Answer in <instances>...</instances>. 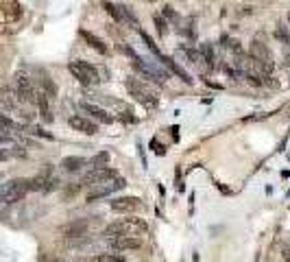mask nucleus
I'll use <instances>...</instances> for the list:
<instances>
[{"mask_svg":"<svg viewBox=\"0 0 290 262\" xmlns=\"http://www.w3.org/2000/svg\"><path fill=\"white\" fill-rule=\"evenodd\" d=\"M149 232V225L144 223L142 219H120V221H114L111 225L105 227V236L109 241L114 238H140L142 234Z\"/></svg>","mask_w":290,"mask_h":262,"instance_id":"nucleus-1","label":"nucleus"},{"mask_svg":"<svg viewBox=\"0 0 290 262\" xmlns=\"http://www.w3.org/2000/svg\"><path fill=\"white\" fill-rule=\"evenodd\" d=\"M31 190V179H11V182H7L3 188H0V201L5 203H18L22 201L27 192Z\"/></svg>","mask_w":290,"mask_h":262,"instance_id":"nucleus-2","label":"nucleus"},{"mask_svg":"<svg viewBox=\"0 0 290 262\" xmlns=\"http://www.w3.org/2000/svg\"><path fill=\"white\" fill-rule=\"evenodd\" d=\"M68 70L72 72V77H75L79 83H83V85H94V83H99V81H101L99 70H96L92 63H87V61H72L68 66Z\"/></svg>","mask_w":290,"mask_h":262,"instance_id":"nucleus-3","label":"nucleus"},{"mask_svg":"<svg viewBox=\"0 0 290 262\" xmlns=\"http://www.w3.org/2000/svg\"><path fill=\"white\" fill-rule=\"evenodd\" d=\"M125 85H127V90H129V94H131L135 101H140L142 105H147V107H151V105L157 103V96L151 92V88L144 85V83H140L138 79H127Z\"/></svg>","mask_w":290,"mask_h":262,"instance_id":"nucleus-4","label":"nucleus"},{"mask_svg":"<svg viewBox=\"0 0 290 262\" xmlns=\"http://www.w3.org/2000/svg\"><path fill=\"white\" fill-rule=\"evenodd\" d=\"M127 186V182L123 177H116V179H107V182H103V184H96L90 192H87V201H96V199H103V196H107L111 192H116V190H123V188Z\"/></svg>","mask_w":290,"mask_h":262,"instance_id":"nucleus-5","label":"nucleus"},{"mask_svg":"<svg viewBox=\"0 0 290 262\" xmlns=\"http://www.w3.org/2000/svg\"><path fill=\"white\" fill-rule=\"evenodd\" d=\"M251 59L257 63V68H260L262 75H267V72L273 68V55L269 51V46L262 44V42L251 44Z\"/></svg>","mask_w":290,"mask_h":262,"instance_id":"nucleus-6","label":"nucleus"},{"mask_svg":"<svg viewBox=\"0 0 290 262\" xmlns=\"http://www.w3.org/2000/svg\"><path fill=\"white\" fill-rule=\"evenodd\" d=\"M13 83H15V94H18L20 101L31 103V101H35V98H37L29 75H24V72H18V75H15V79H13Z\"/></svg>","mask_w":290,"mask_h":262,"instance_id":"nucleus-7","label":"nucleus"},{"mask_svg":"<svg viewBox=\"0 0 290 262\" xmlns=\"http://www.w3.org/2000/svg\"><path fill=\"white\" fill-rule=\"evenodd\" d=\"M116 170L114 168H107V166H94L90 173L83 177V184L85 186H96V184H103L107 179H116Z\"/></svg>","mask_w":290,"mask_h":262,"instance_id":"nucleus-8","label":"nucleus"},{"mask_svg":"<svg viewBox=\"0 0 290 262\" xmlns=\"http://www.w3.org/2000/svg\"><path fill=\"white\" fill-rule=\"evenodd\" d=\"M131 59H133V66H135V70H138V72H142L144 77L153 79V81H155V83H164V75H162V72H159L157 68H153L151 63H147V61H144L140 55L131 53Z\"/></svg>","mask_w":290,"mask_h":262,"instance_id":"nucleus-9","label":"nucleus"},{"mask_svg":"<svg viewBox=\"0 0 290 262\" xmlns=\"http://www.w3.org/2000/svg\"><path fill=\"white\" fill-rule=\"evenodd\" d=\"M59 234L63 238H81V236L87 234V221H72V223L61 225Z\"/></svg>","mask_w":290,"mask_h":262,"instance_id":"nucleus-10","label":"nucleus"},{"mask_svg":"<svg viewBox=\"0 0 290 262\" xmlns=\"http://www.w3.org/2000/svg\"><path fill=\"white\" fill-rule=\"evenodd\" d=\"M109 206L114 212H135V210H140L142 201L138 196H118V199H114Z\"/></svg>","mask_w":290,"mask_h":262,"instance_id":"nucleus-11","label":"nucleus"},{"mask_svg":"<svg viewBox=\"0 0 290 262\" xmlns=\"http://www.w3.org/2000/svg\"><path fill=\"white\" fill-rule=\"evenodd\" d=\"M81 110L85 114H90L92 118H96L99 122H103V125H111L114 122V116H111L109 112H105L103 107H99V105H92V103H81Z\"/></svg>","mask_w":290,"mask_h":262,"instance_id":"nucleus-12","label":"nucleus"},{"mask_svg":"<svg viewBox=\"0 0 290 262\" xmlns=\"http://www.w3.org/2000/svg\"><path fill=\"white\" fill-rule=\"evenodd\" d=\"M70 127L75 131H81V134H85V136H94L96 131H99V127H96L92 120H87L83 116H72L70 118Z\"/></svg>","mask_w":290,"mask_h":262,"instance_id":"nucleus-13","label":"nucleus"},{"mask_svg":"<svg viewBox=\"0 0 290 262\" xmlns=\"http://www.w3.org/2000/svg\"><path fill=\"white\" fill-rule=\"evenodd\" d=\"M111 249L114 251H133V249H140V238H114L109 241Z\"/></svg>","mask_w":290,"mask_h":262,"instance_id":"nucleus-14","label":"nucleus"},{"mask_svg":"<svg viewBox=\"0 0 290 262\" xmlns=\"http://www.w3.org/2000/svg\"><path fill=\"white\" fill-rule=\"evenodd\" d=\"M81 37L85 39V44L90 46V48H94L96 53H101V55H107V46H105V42L99 37V35H94V33H90V31H81Z\"/></svg>","mask_w":290,"mask_h":262,"instance_id":"nucleus-15","label":"nucleus"},{"mask_svg":"<svg viewBox=\"0 0 290 262\" xmlns=\"http://www.w3.org/2000/svg\"><path fill=\"white\" fill-rule=\"evenodd\" d=\"M85 164H87V160L81 158V155H70V158H63L61 160V168L68 170V173H75V170H81Z\"/></svg>","mask_w":290,"mask_h":262,"instance_id":"nucleus-16","label":"nucleus"},{"mask_svg":"<svg viewBox=\"0 0 290 262\" xmlns=\"http://www.w3.org/2000/svg\"><path fill=\"white\" fill-rule=\"evenodd\" d=\"M3 15L7 20H18L20 15H22V7H20V3H5L3 5Z\"/></svg>","mask_w":290,"mask_h":262,"instance_id":"nucleus-17","label":"nucleus"},{"mask_svg":"<svg viewBox=\"0 0 290 262\" xmlns=\"http://www.w3.org/2000/svg\"><path fill=\"white\" fill-rule=\"evenodd\" d=\"M159 59H162V61H164V63L168 66V68H171V70L175 72V75H179V77H181L183 81H186V83H192V77H190V75H188V72H186V70H183V68H181V66H179V63H177L175 59H168V57H159Z\"/></svg>","mask_w":290,"mask_h":262,"instance_id":"nucleus-18","label":"nucleus"},{"mask_svg":"<svg viewBox=\"0 0 290 262\" xmlns=\"http://www.w3.org/2000/svg\"><path fill=\"white\" fill-rule=\"evenodd\" d=\"M53 179L51 177H46V175H37L31 179V190H51L53 188Z\"/></svg>","mask_w":290,"mask_h":262,"instance_id":"nucleus-19","label":"nucleus"},{"mask_svg":"<svg viewBox=\"0 0 290 262\" xmlns=\"http://www.w3.org/2000/svg\"><path fill=\"white\" fill-rule=\"evenodd\" d=\"M35 101H37V105H39V110H42V116H44V120L51 122V120H53V114H51V107H48L46 94H37Z\"/></svg>","mask_w":290,"mask_h":262,"instance_id":"nucleus-20","label":"nucleus"},{"mask_svg":"<svg viewBox=\"0 0 290 262\" xmlns=\"http://www.w3.org/2000/svg\"><path fill=\"white\" fill-rule=\"evenodd\" d=\"M92 262H125L123 256H116V253H99V256H94Z\"/></svg>","mask_w":290,"mask_h":262,"instance_id":"nucleus-21","label":"nucleus"},{"mask_svg":"<svg viewBox=\"0 0 290 262\" xmlns=\"http://www.w3.org/2000/svg\"><path fill=\"white\" fill-rule=\"evenodd\" d=\"M11 129H18V125L9 118V116H5V114H0V131H11Z\"/></svg>","mask_w":290,"mask_h":262,"instance_id":"nucleus-22","label":"nucleus"},{"mask_svg":"<svg viewBox=\"0 0 290 262\" xmlns=\"http://www.w3.org/2000/svg\"><path fill=\"white\" fill-rule=\"evenodd\" d=\"M281 258H284L286 262H290V247H284V249H281Z\"/></svg>","mask_w":290,"mask_h":262,"instance_id":"nucleus-23","label":"nucleus"},{"mask_svg":"<svg viewBox=\"0 0 290 262\" xmlns=\"http://www.w3.org/2000/svg\"><path fill=\"white\" fill-rule=\"evenodd\" d=\"M286 61H288V66H290V55H288V57H286Z\"/></svg>","mask_w":290,"mask_h":262,"instance_id":"nucleus-24","label":"nucleus"},{"mask_svg":"<svg viewBox=\"0 0 290 262\" xmlns=\"http://www.w3.org/2000/svg\"><path fill=\"white\" fill-rule=\"evenodd\" d=\"M288 22H290V13H288Z\"/></svg>","mask_w":290,"mask_h":262,"instance_id":"nucleus-25","label":"nucleus"}]
</instances>
